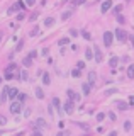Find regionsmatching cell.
Returning <instances> with one entry per match:
<instances>
[{"instance_id": "cell-1", "label": "cell", "mask_w": 134, "mask_h": 136, "mask_svg": "<svg viewBox=\"0 0 134 136\" xmlns=\"http://www.w3.org/2000/svg\"><path fill=\"white\" fill-rule=\"evenodd\" d=\"M21 109H22V102H12V106H10V112L12 114H19L21 112Z\"/></svg>"}, {"instance_id": "cell-2", "label": "cell", "mask_w": 134, "mask_h": 136, "mask_svg": "<svg viewBox=\"0 0 134 136\" xmlns=\"http://www.w3.org/2000/svg\"><path fill=\"white\" fill-rule=\"evenodd\" d=\"M112 37H114L112 32H109V31L104 32V44H105V46H110V44H112Z\"/></svg>"}, {"instance_id": "cell-3", "label": "cell", "mask_w": 134, "mask_h": 136, "mask_svg": "<svg viewBox=\"0 0 134 136\" xmlns=\"http://www.w3.org/2000/svg\"><path fill=\"white\" fill-rule=\"evenodd\" d=\"M93 53H95V56H93V58H95V60H97V61L100 63V61L104 60V56H102V51H100V48H99V46H93Z\"/></svg>"}, {"instance_id": "cell-4", "label": "cell", "mask_w": 134, "mask_h": 136, "mask_svg": "<svg viewBox=\"0 0 134 136\" xmlns=\"http://www.w3.org/2000/svg\"><path fill=\"white\" fill-rule=\"evenodd\" d=\"M116 37H117V39H119L121 43H124V41L127 39V34H126L122 29H117V31H116Z\"/></svg>"}, {"instance_id": "cell-5", "label": "cell", "mask_w": 134, "mask_h": 136, "mask_svg": "<svg viewBox=\"0 0 134 136\" xmlns=\"http://www.w3.org/2000/svg\"><path fill=\"white\" fill-rule=\"evenodd\" d=\"M63 107H65V112H66V114H73V111H75V109H73V101H66Z\"/></svg>"}, {"instance_id": "cell-6", "label": "cell", "mask_w": 134, "mask_h": 136, "mask_svg": "<svg viewBox=\"0 0 134 136\" xmlns=\"http://www.w3.org/2000/svg\"><path fill=\"white\" fill-rule=\"evenodd\" d=\"M112 7V0H105V2L102 4V7H100V10H102V14H105L109 9Z\"/></svg>"}, {"instance_id": "cell-7", "label": "cell", "mask_w": 134, "mask_h": 136, "mask_svg": "<svg viewBox=\"0 0 134 136\" xmlns=\"http://www.w3.org/2000/svg\"><path fill=\"white\" fill-rule=\"evenodd\" d=\"M95 82H97V73H95V71H90V73H88V83L93 85Z\"/></svg>"}, {"instance_id": "cell-8", "label": "cell", "mask_w": 134, "mask_h": 136, "mask_svg": "<svg viewBox=\"0 0 134 136\" xmlns=\"http://www.w3.org/2000/svg\"><path fill=\"white\" fill-rule=\"evenodd\" d=\"M117 63H119V58H117V56H112L110 60H109V65H110L112 68H116V66H117Z\"/></svg>"}, {"instance_id": "cell-9", "label": "cell", "mask_w": 134, "mask_h": 136, "mask_svg": "<svg viewBox=\"0 0 134 136\" xmlns=\"http://www.w3.org/2000/svg\"><path fill=\"white\" fill-rule=\"evenodd\" d=\"M43 83H44V85H49V83H51L49 73H43Z\"/></svg>"}, {"instance_id": "cell-10", "label": "cell", "mask_w": 134, "mask_h": 136, "mask_svg": "<svg viewBox=\"0 0 134 136\" xmlns=\"http://www.w3.org/2000/svg\"><path fill=\"white\" fill-rule=\"evenodd\" d=\"M36 97H37V99H43V97H44V92H43L41 87H36Z\"/></svg>"}, {"instance_id": "cell-11", "label": "cell", "mask_w": 134, "mask_h": 136, "mask_svg": "<svg viewBox=\"0 0 134 136\" xmlns=\"http://www.w3.org/2000/svg\"><path fill=\"white\" fill-rule=\"evenodd\" d=\"M17 95H19L17 89H9V97H10V99H15Z\"/></svg>"}, {"instance_id": "cell-12", "label": "cell", "mask_w": 134, "mask_h": 136, "mask_svg": "<svg viewBox=\"0 0 134 136\" xmlns=\"http://www.w3.org/2000/svg\"><path fill=\"white\" fill-rule=\"evenodd\" d=\"M53 106L56 107V109H58L60 111V107H61V104H60V99H58V97H54V99H53ZM61 112V111H60Z\"/></svg>"}, {"instance_id": "cell-13", "label": "cell", "mask_w": 134, "mask_h": 136, "mask_svg": "<svg viewBox=\"0 0 134 136\" xmlns=\"http://www.w3.org/2000/svg\"><path fill=\"white\" fill-rule=\"evenodd\" d=\"M68 95H70V101H76V99H80V97L76 95L73 90H68Z\"/></svg>"}, {"instance_id": "cell-14", "label": "cell", "mask_w": 134, "mask_h": 136, "mask_svg": "<svg viewBox=\"0 0 134 136\" xmlns=\"http://www.w3.org/2000/svg\"><path fill=\"white\" fill-rule=\"evenodd\" d=\"M54 24V19L53 17H48V19H44V26L48 27V26H53Z\"/></svg>"}, {"instance_id": "cell-15", "label": "cell", "mask_w": 134, "mask_h": 136, "mask_svg": "<svg viewBox=\"0 0 134 136\" xmlns=\"http://www.w3.org/2000/svg\"><path fill=\"white\" fill-rule=\"evenodd\" d=\"M46 126V121L44 119H37L36 121V128H44Z\"/></svg>"}, {"instance_id": "cell-16", "label": "cell", "mask_w": 134, "mask_h": 136, "mask_svg": "<svg viewBox=\"0 0 134 136\" xmlns=\"http://www.w3.org/2000/svg\"><path fill=\"white\" fill-rule=\"evenodd\" d=\"M93 56H95V54H93V53H92V49L88 48V49L85 51V58H87V60H92V58H93Z\"/></svg>"}, {"instance_id": "cell-17", "label": "cell", "mask_w": 134, "mask_h": 136, "mask_svg": "<svg viewBox=\"0 0 134 136\" xmlns=\"http://www.w3.org/2000/svg\"><path fill=\"white\" fill-rule=\"evenodd\" d=\"M82 89H83V94H85V95H88V94H90V83H83V87H82Z\"/></svg>"}, {"instance_id": "cell-18", "label": "cell", "mask_w": 134, "mask_h": 136, "mask_svg": "<svg viewBox=\"0 0 134 136\" xmlns=\"http://www.w3.org/2000/svg\"><path fill=\"white\" fill-rule=\"evenodd\" d=\"M22 63H24V66H31V63H32V58H31V56L24 58V61H22Z\"/></svg>"}, {"instance_id": "cell-19", "label": "cell", "mask_w": 134, "mask_h": 136, "mask_svg": "<svg viewBox=\"0 0 134 136\" xmlns=\"http://www.w3.org/2000/svg\"><path fill=\"white\" fill-rule=\"evenodd\" d=\"M127 75L131 77V78H134V65H131V66L127 68Z\"/></svg>"}, {"instance_id": "cell-20", "label": "cell", "mask_w": 134, "mask_h": 136, "mask_svg": "<svg viewBox=\"0 0 134 136\" xmlns=\"http://www.w3.org/2000/svg\"><path fill=\"white\" fill-rule=\"evenodd\" d=\"M117 107H119L121 111H127V104H126V102H117Z\"/></svg>"}, {"instance_id": "cell-21", "label": "cell", "mask_w": 134, "mask_h": 136, "mask_svg": "<svg viewBox=\"0 0 134 136\" xmlns=\"http://www.w3.org/2000/svg\"><path fill=\"white\" fill-rule=\"evenodd\" d=\"M68 43H70V39H68V37H63V39H60V41H58V44H60V46H63V44H68Z\"/></svg>"}, {"instance_id": "cell-22", "label": "cell", "mask_w": 134, "mask_h": 136, "mask_svg": "<svg viewBox=\"0 0 134 136\" xmlns=\"http://www.w3.org/2000/svg\"><path fill=\"white\" fill-rule=\"evenodd\" d=\"M116 92H117V89H109V90H105V95H112Z\"/></svg>"}, {"instance_id": "cell-23", "label": "cell", "mask_w": 134, "mask_h": 136, "mask_svg": "<svg viewBox=\"0 0 134 136\" xmlns=\"http://www.w3.org/2000/svg\"><path fill=\"white\" fill-rule=\"evenodd\" d=\"M124 129L126 131H131V121H126L124 123Z\"/></svg>"}, {"instance_id": "cell-24", "label": "cell", "mask_w": 134, "mask_h": 136, "mask_svg": "<svg viewBox=\"0 0 134 136\" xmlns=\"http://www.w3.org/2000/svg\"><path fill=\"white\" fill-rule=\"evenodd\" d=\"M17 97H19V102H24L26 101V94H19Z\"/></svg>"}, {"instance_id": "cell-25", "label": "cell", "mask_w": 134, "mask_h": 136, "mask_svg": "<svg viewBox=\"0 0 134 136\" xmlns=\"http://www.w3.org/2000/svg\"><path fill=\"white\" fill-rule=\"evenodd\" d=\"M104 118H105V114H104V112L97 114V121H104Z\"/></svg>"}, {"instance_id": "cell-26", "label": "cell", "mask_w": 134, "mask_h": 136, "mask_svg": "<svg viewBox=\"0 0 134 136\" xmlns=\"http://www.w3.org/2000/svg\"><path fill=\"white\" fill-rule=\"evenodd\" d=\"M7 123V118H5V116H2V114H0V124H5Z\"/></svg>"}, {"instance_id": "cell-27", "label": "cell", "mask_w": 134, "mask_h": 136, "mask_svg": "<svg viewBox=\"0 0 134 136\" xmlns=\"http://www.w3.org/2000/svg\"><path fill=\"white\" fill-rule=\"evenodd\" d=\"M70 15H71V12H65V14L61 15V19H63V21H66V19H68Z\"/></svg>"}, {"instance_id": "cell-28", "label": "cell", "mask_w": 134, "mask_h": 136, "mask_svg": "<svg viewBox=\"0 0 134 136\" xmlns=\"http://www.w3.org/2000/svg\"><path fill=\"white\" fill-rule=\"evenodd\" d=\"M109 118H110V121H116L117 118H116V114H114V112H109Z\"/></svg>"}, {"instance_id": "cell-29", "label": "cell", "mask_w": 134, "mask_h": 136, "mask_svg": "<svg viewBox=\"0 0 134 136\" xmlns=\"http://www.w3.org/2000/svg\"><path fill=\"white\" fill-rule=\"evenodd\" d=\"M78 126H80L82 129H88V124H85V123H78Z\"/></svg>"}, {"instance_id": "cell-30", "label": "cell", "mask_w": 134, "mask_h": 136, "mask_svg": "<svg viewBox=\"0 0 134 136\" xmlns=\"http://www.w3.org/2000/svg\"><path fill=\"white\" fill-rule=\"evenodd\" d=\"M71 75H73V77H80V70H73Z\"/></svg>"}, {"instance_id": "cell-31", "label": "cell", "mask_w": 134, "mask_h": 136, "mask_svg": "<svg viewBox=\"0 0 134 136\" xmlns=\"http://www.w3.org/2000/svg\"><path fill=\"white\" fill-rule=\"evenodd\" d=\"M21 78H22V80H27V71H22V73H21Z\"/></svg>"}, {"instance_id": "cell-32", "label": "cell", "mask_w": 134, "mask_h": 136, "mask_svg": "<svg viewBox=\"0 0 134 136\" xmlns=\"http://www.w3.org/2000/svg\"><path fill=\"white\" fill-rule=\"evenodd\" d=\"M36 0H26V5H34Z\"/></svg>"}, {"instance_id": "cell-33", "label": "cell", "mask_w": 134, "mask_h": 136, "mask_svg": "<svg viewBox=\"0 0 134 136\" xmlns=\"http://www.w3.org/2000/svg\"><path fill=\"white\" fill-rule=\"evenodd\" d=\"M82 4H85V0H75V5H82Z\"/></svg>"}, {"instance_id": "cell-34", "label": "cell", "mask_w": 134, "mask_h": 136, "mask_svg": "<svg viewBox=\"0 0 134 136\" xmlns=\"http://www.w3.org/2000/svg\"><path fill=\"white\" fill-rule=\"evenodd\" d=\"M82 68H85V63L83 61H78V70H82Z\"/></svg>"}, {"instance_id": "cell-35", "label": "cell", "mask_w": 134, "mask_h": 136, "mask_svg": "<svg viewBox=\"0 0 134 136\" xmlns=\"http://www.w3.org/2000/svg\"><path fill=\"white\" fill-rule=\"evenodd\" d=\"M83 37H85V39H90V34L87 31H83Z\"/></svg>"}, {"instance_id": "cell-36", "label": "cell", "mask_w": 134, "mask_h": 136, "mask_svg": "<svg viewBox=\"0 0 134 136\" xmlns=\"http://www.w3.org/2000/svg\"><path fill=\"white\" fill-rule=\"evenodd\" d=\"M70 34H71V36H76V34H78V31H76V29H71Z\"/></svg>"}, {"instance_id": "cell-37", "label": "cell", "mask_w": 134, "mask_h": 136, "mask_svg": "<svg viewBox=\"0 0 134 136\" xmlns=\"http://www.w3.org/2000/svg\"><path fill=\"white\" fill-rule=\"evenodd\" d=\"M117 21H119V22H124V17H122V15H119V14H117Z\"/></svg>"}, {"instance_id": "cell-38", "label": "cell", "mask_w": 134, "mask_h": 136, "mask_svg": "<svg viewBox=\"0 0 134 136\" xmlns=\"http://www.w3.org/2000/svg\"><path fill=\"white\" fill-rule=\"evenodd\" d=\"M32 136H43V134H41V133H39V131H36V133H34V134H32Z\"/></svg>"}, {"instance_id": "cell-39", "label": "cell", "mask_w": 134, "mask_h": 136, "mask_svg": "<svg viewBox=\"0 0 134 136\" xmlns=\"http://www.w3.org/2000/svg\"><path fill=\"white\" fill-rule=\"evenodd\" d=\"M109 136H117V133H116V131H112V133H110Z\"/></svg>"}, {"instance_id": "cell-40", "label": "cell", "mask_w": 134, "mask_h": 136, "mask_svg": "<svg viewBox=\"0 0 134 136\" xmlns=\"http://www.w3.org/2000/svg\"><path fill=\"white\" fill-rule=\"evenodd\" d=\"M0 83H2V78H0Z\"/></svg>"}]
</instances>
